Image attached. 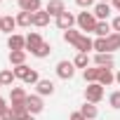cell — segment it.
Listing matches in <instances>:
<instances>
[{"label":"cell","instance_id":"1","mask_svg":"<svg viewBox=\"0 0 120 120\" xmlns=\"http://www.w3.org/2000/svg\"><path fill=\"white\" fill-rule=\"evenodd\" d=\"M75 24H78L80 33H94V28H97V17H94L92 12H80V14L75 17Z\"/></svg>","mask_w":120,"mask_h":120},{"label":"cell","instance_id":"2","mask_svg":"<svg viewBox=\"0 0 120 120\" xmlns=\"http://www.w3.org/2000/svg\"><path fill=\"white\" fill-rule=\"evenodd\" d=\"M101 99H104V87L99 82H92L85 87V101L87 104H99Z\"/></svg>","mask_w":120,"mask_h":120},{"label":"cell","instance_id":"3","mask_svg":"<svg viewBox=\"0 0 120 120\" xmlns=\"http://www.w3.org/2000/svg\"><path fill=\"white\" fill-rule=\"evenodd\" d=\"M56 75L61 78V80H71L73 75H75V66H73V61H59L56 64Z\"/></svg>","mask_w":120,"mask_h":120},{"label":"cell","instance_id":"4","mask_svg":"<svg viewBox=\"0 0 120 120\" xmlns=\"http://www.w3.org/2000/svg\"><path fill=\"white\" fill-rule=\"evenodd\" d=\"M26 108H28V113H31V115L42 113V108H45L42 97H40V94H28V99H26Z\"/></svg>","mask_w":120,"mask_h":120},{"label":"cell","instance_id":"5","mask_svg":"<svg viewBox=\"0 0 120 120\" xmlns=\"http://www.w3.org/2000/svg\"><path fill=\"white\" fill-rule=\"evenodd\" d=\"M75 26V17L66 10V12H61L56 17V28H61V31H68V28H73Z\"/></svg>","mask_w":120,"mask_h":120},{"label":"cell","instance_id":"6","mask_svg":"<svg viewBox=\"0 0 120 120\" xmlns=\"http://www.w3.org/2000/svg\"><path fill=\"white\" fill-rule=\"evenodd\" d=\"M45 12L49 14V17H59L61 12H66V5H64V0H49V3L45 5Z\"/></svg>","mask_w":120,"mask_h":120},{"label":"cell","instance_id":"7","mask_svg":"<svg viewBox=\"0 0 120 120\" xmlns=\"http://www.w3.org/2000/svg\"><path fill=\"white\" fill-rule=\"evenodd\" d=\"M92 14L97 17V21H108V17H111V3H97Z\"/></svg>","mask_w":120,"mask_h":120},{"label":"cell","instance_id":"8","mask_svg":"<svg viewBox=\"0 0 120 120\" xmlns=\"http://www.w3.org/2000/svg\"><path fill=\"white\" fill-rule=\"evenodd\" d=\"M78 52H85V54H90V49H94V40L87 35V33H80V38H78V42L73 45Z\"/></svg>","mask_w":120,"mask_h":120},{"label":"cell","instance_id":"9","mask_svg":"<svg viewBox=\"0 0 120 120\" xmlns=\"http://www.w3.org/2000/svg\"><path fill=\"white\" fill-rule=\"evenodd\" d=\"M113 64H115V59H113L111 52L94 54V66H99V68H113Z\"/></svg>","mask_w":120,"mask_h":120},{"label":"cell","instance_id":"10","mask_svg":"<svg viewBox=\"0 0 120 120\" xmlns=\"http://www.w3.org/2000/svg\"><path fill=\"white\" fill-rule=\"evenodd\" d=\"M7 47H10V52H14V49H26V38L19 35V33H12V35L7 38Z\"/></svg>","mask_w":120,"mask_h":120},{"label":"cell","instance_id":"11","mask_svg":"<svg viewBox=\"0 0 120 120\" xmlns=\"http://www.w3.org/2000/svg\"><path fill=\"white\" fill-rule=\"evenodd\" d=\"M19 10H21V12L35 14V12L42 10V3H40V0H19Z\"/></svg>","mask_w":120,"mask_h":120},{"label":"cell","instance_id":"12","mask_svg":"<svg viewBox=\"0 0 120 120\" xmlns=\"http://www.w3.org/2000/svg\"><path fill=\"white\" fill-rule=\"evenodd\" d=\"M42 42H45V40L40 38V33H35V31L28 33V35H26V52H35Z\"/></svg>","mask_w":120,"mask_h":120},{"label":"cell","instance_id":"13","mask_svg":"<svg viewBox=\"0 0 120 120\" xmlns=\"http://www.w3.org/2000/svg\"><path fill=\"white\" fill-rule=\"evenodd\" d=\"M17 28V19L12 17V14H5L3 17V21H0V31L3 33H7V35H12V31Z\"/></svg>","mask_w":120,"mask_h":120},{"label":"cell","instance_id":"14","mask_svg":"<svg viewBox=\"0 0 120 120\" xmlns=\"http://www.w3.org/2000/svg\"><path fill=\"white\" fill-rule=\"evenodd\" d=\"M35 90H38L40 97H52V94H54V82H52V80H40V82L35 85Z\"/></svg>","mask_w":120,"mask_h":120},{"label":"cell","instance_id":"15","mask_svg":"<svg viewBox=\"0 0 120 120\" xmlns=\"http://www.w3.org/2000/svg\"><path fill=\"white\" fill-rule=\"evenodd\" d=\"M111 82H115V73H113L111 68H101V71H99V85H101V87H108Z\"/></svg>","mask_w":120,"mask_h":120},{"label":"cell","instance_id":"16","mask_svg":"<svg viewBox=\"0 0 120 120\" xmlns=\"http://www.w3.org/2000/svg\"><path fill=\"white\" fill-rule=\"evenodd\" d=\"M80 113L85 115V120H94V118L99 115V108H97V104H87V101H85V104L80 106Z\"/></svg>","mask_w":120,"mask_h":120},{"label":"cell","instance_id":"17","mask_svg":"<svg viewBox=\"0 0 120 120\" xmlns=\"http://www.w3.org/2000/svg\"><path fill=\"white\" fill-rule=\"evenodd\" d=\"M14 80H17V75H14L12 68H3V71H0V85H3V87H12Z\"/></svg>","mask_w":120,"mask_h":120},{"label":"cell","instance_id":"18","mask_svg":"<svg viewBox=\"0 0 120 120\" xmlns=\"http://www.w3.org/2000/svg\"><path fill=\"white\" fill-rule=\"evenodd\" d=\"M12 71H14V75H17V80H24V82H26V80L31 78V73H33L35 68H28L26 64H21V66H14Z\"/></svg>","mask_w":120,"mask_h":120},{"label":"cell","instance_id":"19","mask_svg":"<svg viewBox=\"0 0 120 120\" xmlns=\"http://www.w3.org/2000/svg\"><path fill=\"white\" fill-rule=\"evenodd\" d=\"M99 66H92V68H85L82 71V78H85V82L87 85H92V82H99Z\"/></svg>","mask_w":120,"mask_h":120},{"label":"cell","instance_id":"20","mask_svg":"<svg viewBox=\"0 0 120 120\" xmlns=\"http://www.w3.org/2000/svg\"><path fill=\"white\" fill-rule=\"evenodd\" d=\"M26 99H28V94H26L24 87H10V101H12V104H17V101H26Z\"/></svg>","mask_w":120,"mask_h":120},{"label":"cell","instance_id":"21","mask_svg":"<svg viewBox=\"0 0 120 120\" xmlns=\"http://www.w3.org/2000/svg\"><path fill=\"white\" fill-rule=\"evenodd\" d=\"M10 64H12V66L26 64V49H14V52H10Z\"/></svg>","mask_w":120,"mask_h":120},{"label":"cell","instance_id":"22","mask_svg":"<svg viewBox=\"0 0 120 120\" xmlns=\"http://www.w3.org/2000/svg\"><path fill=\"white\" fill-rule=\"evenodd\" d=\"M14 19H17V26H24V28L33 26V14H31V12H21V10H19V14H17Z\"/></svg>","mask_w":120,"mask_h":120},{"label":"cell","instance_id":"23","mask_svg":"<svg viewBox=\"0 0 120 120\" xmlns=\"http://www.w3.org/2000/svg\"><path fill=\"white\" fill-rule=\"evenodd\" d=\"M49 19H52V17H49L45 10H40V12H35V14H33V26L42 28V26H47V24H49Z\"/></svg>","mask_w":120,"mask_h":120},{"label":"cell","instance_id":"24","mask_svg":"<svg viewBox=\"0 0 120 120\" xmlns=\"http://www.w3.org/2000/svg\"><path fill=\"white\" fill-rule=\"evenodd\" d=\"M94 33H97V38H108V35L113 33V28H111V24H108V21H97Z\"/></svg>","mask_w":120,"mask_h":120},{"label":"cell","instance_id":"25","mask_svg":"<svg viewBox=\"0 0 120 120\" xmlns=\"http://www.w3.org/2000/svg\"><path fill=\"white\" fill-rule=\"evenodd\" d=\"M73 66L75 68H90V54H85V52H78L75 54V59H73Z\"/></svg>","mask_w":120,"mask_h":120},{"label":"cell","instance_id":"26","mask_svg":"<svg viewBox=\"0 0 120 120\" xmlns=\"http://www.w3.org/2000/svg\"><path fill=\"white\" fill-rule=\"evenodd\" d=\"M106 45H108V52L113 54L115 49H120V33H111L106 38Z\"/></svg>","mask_w":120,"mask_h":120},{"label":"cell","instance_id":"27","mask_svg":"<svg viewBox=\"0 0 120 120\" xmlns=\"http://www.w3.org/2000/svg\"><path fill=\"white\" fill-rule=\"evenodd\" d=\"M31 54H33V56H38V59H45V56H49V54H52V45H49V42H42V45H40L35 52H31Z\"/></svg>","mask_w":120,"mask_h":120},{"label":"cell","instance_id":"28","mask_svg":"<svg viewBox=\"0 0 120 120\" xmlns=\"http://www.w3.org/2000/svg\"><path fill=\"white\" fill-rule=\"evenodd\" d=\"M78 38H80V31H75V28L64 31V40H66L68 45H75V42H78Z\"/></svg>","mask_w":120,"mask_h":120},{"label":"cell","instance_id":"29","mask_svg":"<svg viewBox=\"0 0 120 120\" xmlns=\"http://www.w3.org/2000/svg\"><path fill=\"white\" fill-rule=\"evenodd\" d=\"M94 52H97V54H104V52H108L106 38H97V40H94Z\"/></svg>","mask_w":120,"mask_h":120},{"label":"cell","instance_id":"30","mask_svg":"<svg viewBox=\"0 0 120 120\" xmlns=\"http://www.w3.org/2000/svg\"><path fill=\"white\" fill-rule=\"evenodd\" d=\"M108 104H111V108H115V111L120 108V90H118V92H113V94L108 97Z\"/></svg>","mask_w":120,"mask_h":120},{"label":"cell","instance_id":"31","mask_svg":"<svg viewBox=\"0 0 120 120\" xmlns=\"http://www.w3.org/2000/svg\"><path fill=\"white\" fill-rule=\"evenodd\" d=\"M75 5L82 7V10H90V7L94 5V0H75Z\"/></svg>","mask_w":120,"mask_h":120},{"label":"cell","instance_id":"32","mask_svg":"<svg viewBox=\"0 0 120 120\" xmlns=\"http://www.w3.org/2000/svg\"><path fill=\"white\" fill-rule=\"evenodd\" d=\"M7 111H10V106H7V101H5L3 97H0V118H3V115H5Z\"/></svg>","mask_w":120,"mask_h":120},{"label":"cell","instance_id":"33","mask_svg":"<svg viewBox=\"0 0 120 120\" xmlns=\"http://www.w3.org/2000/svg\"><path fill=\"white\" fill-rule=\"evenodd\" d=\"M111 28H113V33H120V17H115L111 21Z\"/></svg>","mask_w":120,"mask_h":120},{"label":"cell","instance_id":"34","mask_svg":"<svg viewBox=\"0 0 120 120\" xmlns=\"http://www.w3.org/2000/svg\"><path fill=\"white\" fill-rule=\"evenodd\" d=\"M68 120H85V115L80 113V111H75V113H71V118Z\"/></svg>","mask_w":120,"mask_h":120},{"label":"cell","instance_id":"35","mask_svg":"<svg viewBox=\"0 0 120 120\" xmlns=\"http://www.w3.org/2000/svg\"><path fill=\"white\" fill-rule=\"evenodd\" d=\"M0 120H17V118H14V115H12V111H7V113H5V115H3V118H0Z\"/></svg>","mask_w":120,"mask_h":120},{"label":"cell","instance_id":"36","mask_svg":"<svg viewBox=\"0 0 120 120\" xmlns=\"http://www.w3.org/2000/svg\"><path fill=\"white\" fill-rule=\"evenodd\" d=\"M111 3H113V7H115V10L120 12V0H111Z\"/></svg>","mask_w":120,"mask_h":120},{"label":"cell","instance_id":"37","mask_svg":"<svg viewBox=\"0 0 120 120\" xmlns=\"http://www.w3.org/2000/svg\"><path fill=\"white\" fill-rule=\"evenodd\" d=\"M115 82H118V85H120V71H118V73H115Z\"/></svg>","mask_w":120,"mask_h":120},{"label":"cell","instance_id":"38","mask_svg":"<svg viewBox=\"0 0 120 120\" xmlns=\"http://www.w3.org/2000/svg\"><path fill=\"white\" fill-rule=\"evenodd\" d=\"M24 120H35V115H26V118H24Z\"/></svg>","mask_w":120,"mask_h":120},{"label":"cell","instance_id":"39","mask_svg":"<svg viewBox=\"0 0 120 120\" xmlns=\"http://www.w3.org/2000/svg\"><path fill=\"white\" fill-rule=\"evenodd\" d=\"M99 3H111V0H99Z\"/></svg>","mask_w":120,"mask_h":120},{"label":"cell","instance_id":"40","mask_svg":"<svg viewBox=\"0 0 120 120\" xmlns=\"http://www.w3.org/2000/svg\"><path fill=\"white\" fill-rule=\"evenodd\" d=\"M0 21H3V14H0Z\"/></svg>","mask_w":120,"mask_h":120},{"label":"cell","instance_id":"41","mask_svg":"<svg viewBox=\"0 0 120 120\" xmlns=\"http://www.w3.org/2000/svg\"><path fill=\"white\" fill-rule=\"evenodd\" d=\"M0 3H3V0H0Z\"/></svg>","mask_w":120,"mask_h":120},{"label":"cell","instance_id":"42","mask_svg":"<svg viewBox=\"0 0 120 120\" xmlns=\"http://www.w3.org/2000/svg\"><path fill=\"white\" fill-rule=\"evenodd\" d=\"M0 87H3V85H0Z\"/></svg>","mask_w":120,"mask_h":120}]
</instances>
